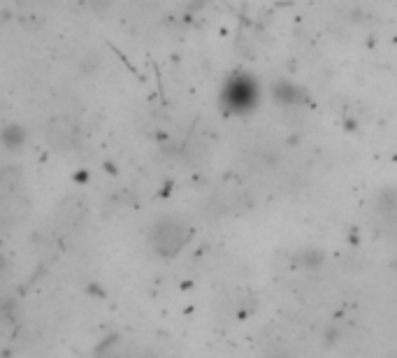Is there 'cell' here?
Wrapping results in <instances>:
<instances>
[{
    "instance_id": "1",
    "label": "cell",
    "mask_w": 397,
    "mask_h": 358,
    "mask_svg": "<svg viewBox=\"0 0 397 358\" xmlns=\"http://www.w3.org/2000/svg\"><path fill=\"white\" fill-rule=\"evenodd\" d=\"M260 102V87L253 75L247 72H235L225 80L221 89V107L225 114L242 117L258 107Z\"/></svg>"
},
{
    "instance_id": "3",
    "label": "cell",
    "mask_w": 397,
    "mask_h": 358,
    "mask_svg": "<svg viewBox=\"0 0 397 358\" xmlns=\"http://www.w3.org/2000/svg\"><path fill=\"white\" fill-rule=\"evenodd\" d=\"M272 98L281 107H300L307 102V93H304V89H300L297 84L281 80L272 87Z\"/></svg>"
},
{
    "instance_id": "2",
    "label": "cell",
    "mask_w": 397,
    "mask_h": 358,
    "mask_svg": "<svg viewBox=\"0 0 397 358\" xmlns=\"http://www.w3.org/2000/svg\"><path fill=\"white\" fill-rule=\"evenodd\" d=\"M191 238V228L177 219H163L154 230V245L163 256H174Z\"/></svg>"
}]
</instances>
